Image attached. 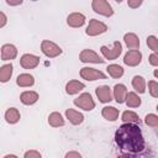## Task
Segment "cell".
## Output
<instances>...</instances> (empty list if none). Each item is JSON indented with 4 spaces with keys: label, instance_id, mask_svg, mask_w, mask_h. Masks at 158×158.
<instances>
[{
    "label": "cell",
    "instance_id": "7a4b0ae2",
    "mask_svg": "<svg viewBox=\"0 0 158 158\" xmlns=\"http://www.w3.org/2000/svg\"><path fill=\"white\" fill-rule=\"evenodd\" d=\"M41 51L48 58H56L59 54H62V52H63L62 48L57 43H54L49 40H43L41 42Z\"/></svg>",
    "mask_w": 158,
    "mask_h": 158
},
{
    "label": "cell",
    "instance_id": "5bb4252c",
    "mask_svg": "<svg viewBox=\"0 0 158 158\" xmlns=\"http://www.w3.org/2000/svg\"><path fill=\"white\" fill-rule=\"evenodd\" d=\"M127 88L123 84H116L112 89V95L114 99L116 100L117 104H123L126 101V96H127Z\"/></svg>",
    "mask_w": 158,
    "mask_h": 158
},
{
    "label": "cell",
    "instance_id": "5b68a950",
    "mask_svg": "<svg viewBox=\"0 0 158 158\" xmlns=\"http://www.w3.org/2000/svg\"><path fill=\"white\" fill-rule=\"evenodd\" d=\"M100 52H101V54L104 56L105 59L115 60V59H117V58L120 57V54H121V52H122V44H121L118 41H115L111 48H109V47H106V46H101Z\"/></svg>",
    "mask_w": 158,
    "mask_h": 158
},
{
    "label": "cell",
    "instance_id": "277c9868",
    "mask_svg": "<svg viewBox=\"0 0 158 158\" xmlns=\"http://www.w3.org/2000/svg\"><path fill=\"white\" fill-rule=\"evenodd\" d=\"M107 31V26L106 23L96 20V19H91L89 21V25L86 26V30H85V33L90 37H94V36H99V35H102Z\"/></svg>",
    "mask_w": 158,
    "mask_h": 158
},
{
    "label": "cell",
    "instance_id": "603a6c76",
    "mask_svg": "<svg viewBox=\"0 0 158 158\" xmlns=\"http://www.w3.org/2000/svg\"><path fill=\"white\" fill-rule=\"evenodd\" d=\"M12 72H14V67L11 63H7V64H4L1 68H0V81L1 83H6L10 80L11 75H12Z\"/></svg>",
    "mask_w": 158,
    "mask_h": 158
},
{
    "label": "cell",
    "instance_id": "ab89813d",
    "mask_svg": "<svg viewBox=\"0 0 158 158\" xmlns=\"http://www.w3.org/2000/svg\"><path fill=\"white\" fill-rule=\"evenodd\" d=\"M157 111H158V105H157Z\"/></svg>",
    "mask_w": 158,
    "mask_h": 158
},
{
    "label": "cell",
    "instance_id": "d4e9b609",
    "mask_svg": "<svg viewBox=\"0 0 158 158\" xmlns=\"http://www.w3.org/2000/svg\"><path fill=\"white\" fill-rule=\"evenodd\" d=\"M126 105L128 107H138L141 105V98L138 96L137 93L135 91H130L127 93V96H126Z\"/></svg>",
    "mask_w": 158,
    "mask_h": 158
},
{
    "label": "cell",
    "instance_id": "836d02e7",
    "mask_svg": "<svg viewBox=\"0 0 158 158\" xmlns=\"http://www.w3.org/2000/svg\"><path fill=\"white\" fill-rule=\"evenodd\" d=\"M0 27H4L5 25H6V22H7V17H6V15H5V12H0Z\"/></svg>",
    "mask_w": 158,
    "mask_h": 158
},
{
    "label": "cell",
    "instance_id": "8d00e7d4",
    "mask_svg": "<svg viewBox=\"0 0 158 158\" xmlns=\"http://www.w3.org/2000/svg\"><path fill=\"white\" fill-rule=\"evenodd\" d=\"M4 158H16V156L15 154H6V156H4Z\"/></svg>",
    "mask_w": 158,
    "mask_h": 158
},
{
    "label": "cell",
    "instance_id": "60d3db41",
    "mask_svg": "<svg viewBox=\"0 0 158 158\" xmlns=\"http://www.w3.org/2000/svg\"><path fill=\"white\" fill-rule=\"evenodd\" d=\"M31 1H37V0H31Z\"/></svg>",
    "mask_w": 158,
    "mask_h": 158
},
{
    "label": "cell",
    "instance_id": "ffe728a7",
    "mask_svg": "<svg viewBox=\"0 0 158 158\" xmlns=\"http://www.w3.org/2000/svg\"><path fill=\"white\" fill-rule=\"evenodd\" d=\"M118 114H120L118 109H116L114 106H105L101 110L102 117L105 120H107V121H116L118 118Z\"/></svg>",
    "mask_w": 158,
    "mask_h": 158
},
{
    "label": "cell",
    "instance_id": "8fae6325",
    "mask_svg": "<svg viewBox=\"0 0 158 158\" xmlns=\"http://www.w3.org/2000/svg\"><path fill=\"white\" fill-rule=\"evenodd\" d=\"M85 15L81 12H72L67 16V25L73 28L81 27L85 23Z\"/></svg>",
    "mask_w": 158,
    "mask_h": 158
},
{
    "label": "cell",
    "instance_id": "2e32d148",
    "mask_svg": "<svg viewBox=\"0 0 158 158\" xmlns=\"http://www.w3.org/2000/svg\"><path fill=\"white\" fill-rule=\"evenodd\" d=\"M84 88H85V84L84 83L73 79V80H69L65 84V93L68 95H74V94H78L79 91H81Z\"/></svg>",
    "mask_w": 158,
    "mask_h": 158
},
{
    "label": "cell",
    "instance_id": "d6a6232c",
    "mask_svg": "<svg viewBox=\"0 0 158 158\" xmlns=\"http://www.w3.org/2000/svg\"><path fill=\"white\" fill-rule=\"evenodd\" d=\"M142 2H143V0H127V5L131 9H138L142 5Z\"/></svg>",
    "mask_w": 158,
    "mask_h": 158
},
{
    "label": "cell",
    "instance_id": "30bf717a",
    "mask_svg": "<svg viewBox=\"0 0 158 158\" xmlns=\"http://www.w3.org/2000/svg\"><path fill=\"white\" fill-rule=\"evenodd\" d=\"M40 64V57L31 54V53H25L20 58V65L23 69H33Z\"/></svg>",
    "mask_w": 158,
    "mask_h": 158
},
{
    "label": "cell",
    "instance_id": "8992f818",
    "mask_svg": "<svg viewBox=\"0 0 158 158\" xmlns=\"http://www.w3.org/2000/svg\"><path fill=\"white\" fill-rule=\"evenodd\" d=\"M73 102H74L75 106H78L79 109H81L84 111H91L95 107V101L93 100V98H91V95L89 93L80 94L78 98L74 99Z\"/></svg>",
    "mask_w": 158,
    "mask_h": 158
},
{
    "label": "cell",
    "instance_id": "4fadbf2b",
    "mask_svg": "<svg viewBox=\"0 0 158 158\" xmlns=\"http://www.w3.org/2000/svg\"><path fill=\"white\" fill-rule=\"evenodd\" d=\"M17 57V48L14 44L5 43L1 47V60H12Z\"/></svg>",
    "mask_w": 158,
    "mask_h": 158
},
{
    "label": "cell",
    "instance_id": "f546056e",
    "mask_svg": "<svg viewBox=\"0 0 158 158\" xmlns=\"http://www.w3.org/2000/svg\"><path fill=\"white\" fill-rule=\"evenodd\" d=\"M148 91H149L151 96L158 98V83L154 81V80L148 81Z\"/></svg>",
    "mask_w": 158,
    "mask_h": 158
},
{
    "label": "cell",
    "instance_id": "e0dca14e",
    "mask_svg": "<svg viewBox=\"0 0 158 158\" xmlns=\"http://www.w3.org/2000/svg\"><path fill=\"white\" fill-rule=\"evenodd\" d=\"M123 41H125V44L127 46L128 49H138V48H139V38H138V36H137L136 33H133V32L125 33Z\"/></svg>",
    "mask_w": 158,
    "mask_h": 158
},
{
    "label": "cell",
    "instance_id": "4316f807",
    "mask_svg": "<svg viewBox=\"0 0 158 158\" xmlns=\"http://www.w3.org/2000/svg\"><path fill=\"white\" fill-rule=\"evenodd\" d=\"M121 120H122L123 122L139 123V117H138V115H137L136 112H133V111H130V110L122 112V115H121Z\"/></svg>",
    "mask_w": 158,
    "mask_h": 158
},
{
    "label": "cell",
    "instance_id": "f35d334b",
    "mask_svg": "<svg viewBox=\"0 0 158 158\" xmlns=\"http://www.w3.org/2000/svg\"><path fill=\"white\" fill-rule=\"evenodd\" d=\"M115 1H116V2H118V4H120V2H122V1H123V0H115Z\"/></svg>",
    "mask_w": 158,
    "mask_h": 158
},
{
    "label": "cell",
    "instance_id": "484cf974",
    "mask_svg": "<svg viewBox=\"0 0 158 158\" xmlns=\"http://www.w3.org/2000/svg\"><path fill=\"white\" fill-rule=\"evenodd\" d=\"M106 70H107L109 75L114 79H118L123 75V68L118 64H110V65H107Z\"/></svg>",
    "mask_w": 158,
    "mask_h": 158
},
{
    "label": "cell",
    "instance_id": "ba28073f",
    "mask_svg": "<svg viewBox=\"0 0 158 158\" xmlns=\"http://www.w3.org/2000/svg\"><path fill=\"white\" fill-rule=\"evenodd\" d=\"M80 77L88 81H94V80H100V79H106V75L95 68H89L84 67L80 69Z\"/></svg>",
    "mask_w": 158,
    "mask_h": 158
},
{
    "label": "cell",
    "instance_id": "52a82bcc",
    "mask_svg": "<svg viewBox=\"0 0 158 158\" xmlns=\"http://www.w3.org/2000/svg\"><path fill=\"white\" fill-rule=\"evenodd\" d=\"M79 59L83 63H95V64H102L105 62V59H102L96 52H94L93 49H89V48H85L80 52Z\"/></svg>",
    "mask_w": 158,
    "mask_h": 158
},
{
    "label": "cell",
    "instance_id": "9c48e42d",
    "mask_svg": "<svg viewBox=\"0 0 158 158\" xmlns=\"http://www.w3.org/2000/svg\"><path fill=\"white\" fill-rule=\"evenodd\" d=\"M142 60V53L138 49H130L125 57H123V63L128 67H137Z\"/></svg>",
    "mask_w": 158,
    "mask_h": 158
},
{
    "label": "cell",
    "instance_id": "44dd1931",
    "mask_svg": "<svg viewBox=\"0 0 158 158\" xmlns=\"http://www.w3.org/2000/svg\"><path fill=\"white\" fill-rule=\"evenodd\" d=\"M21 118V115H20V111L16 109V107H9L6 111H5V120L7 123L10 125H14V123H17Z\"/></svg>",
    "mask_w": 158,
    "mask_h": 158
},
{
    "label": "cell",
    "instance_id": "3957f363",
    "mask_svg": "<svg viewBox=\"0 0 158 158\" xmlns=\"http://www.w3.org/2000/svg\"><path fill=\"white\" fill-rule=\"evenodd\" d=\"M91 9L95 14L102 15L105 17H110L114 15V10L111 5L107 2V0H93L91 1Z\"/></svg>",
    "mask_w": 158,
    "mask_h": 158
},
{
    "label": "cell",
    "instance_id": "f1b7e54d",
    "mask_svg": "<svg viewBox=\"0 0 158 158\" xmlns=\"http://www.w3.org/2000/svg\"><path fill=\"white\" fill-rule=\"evenodd\" d=\"M147 46L149 47V49H152L153 52H158V38L153 35L147 37Z\"/></svg>",
    "mask_w": 158,
    "mask_h": 158
},
{
    "label": "cell",
    "instance_id": "74e56055",
    "mask_svg": "<svg viewBox=\"0 0 158 158\" xmlns=\"http://www.w3.org/2000/svg\"><path fill=\"white\" fill-rule=\"evenodd\" d=\"M153 75H154V77H156V78L158 79V69H156V70L153 72Z\"/></svg>",
    "mask_w": 158,
    "mask_h": 158
},
{
    "label": "cell",
    "instance_id": "d590c367",
    "mask_svg": "<svg viewBox=\"0 0 158 158\" xmlns=\"http://www.w3.org/2000/svg\"><path fill=\"white\" fill-rule=\"evenodd\" d=\"M65 157L67 158H72V157H75V158H80L81 157V154L79 153V152H68V153H65Z\"/></svg>",
    "mask_w": 158,
    "mask_h": 158
},
{
    "label": "cell",
    "instance_id": "4dcf8cb0",
    "mask_svg": "<svg viewBox=\"0 0 158 158\" xmlns=\"http://www.w3.org/2000/svg\"><path fill=\"white\" fill-rule=\"evenodd\" d=\"M41 156L42 154L36 149H30V151L25 152V154H23L25 158H41Z\"/></svg>",
    "mask_w": 158,
    "mask_h": 158
},
{
    "label": "cell",
    "instance_id": "6da1fadb",
    "mask_svg": "<svg viewBox=\"0 0 158 158\" xmlns=\"http://www.w3.org/2000/svg\"><path fill=\"white\" fill-rule=\"evenodd\" d=\"M115 142L120 151L127 156H136L146 148L142 131L137 123L123 122L115 132Z\"/></svg>",
    "mask_w": 158,
    "mask_h": 158
},
{
    "label": "cell",
    "instance_id": "83f0119b",
    "mask_svg": "<svg viewBox=\"0 0 158 158\" xmlns=\"http://www.w3.org/2000/svg\"><path fill=\"white\" fill-rule=\"evenodd\" d=\"M144 123L149 127H158V116L156 114H148L144 117Z\"/></svg>",
    "mask_w": 158,
    "mask_h": 158
},
{
    "label": "cell",
    "instance_id": "9a60e30c",
    "mask_svg": "<svg viewBox=\"0 0 158 158\" xmlns=\"http://www.w3.org/2000/svg\"><path fill=\"white\" fill-rule=\"evenodd\" d=\"M65 117L69 120V122L74 126L77 125H80L83 121H84V115L74 109H67L65 110Z\"/></svg>",
    "mask_w": 158,
    "mask_h": 158
},
{
    "label": "cell",
    "instance_id": "1f68e13d",
    "mask_svg": "<svg viewBox=\"0 0 158 158\" xmlns=\"http://www.w3.org/2000/svg\"><path fill=\"white\" fill-rule=\"evenodd\" d=\"M148 60H149V64H151V65L158 67V52H153L152 54H149Z\"/></svg>",
    "mask_w": 158,
    "mask_h": 158
},
{
    "label": "cell",
    "instance_id": "7c38bea8",
    "mask_svg": "<svg viewBox=\"0 0 158 158\" xmlns=\"http://www.w3.org/2000/svg\"><path fill=\"white\" fill-rule=\"evenodd\" d=\"M95 94H96L99 101L102 102V104L110 102V101L112 100V93H111V89L109 88V85L98 86V88L95 89Z\"/></svg>",
    "mask_w": 158,
    "mask_h": 158
},
{
    "label": "cell",
    "instance_id": "e575fe53",
    "mask_svg": "<svg viewBox=\"0 0 158 158\" xmlns=\"http://www.w3.org/2000/svg\"><path fill=\"white\" fill-rule=\"evenodd\" d=\"M5 1H6V4L10 5V6H19V5L22 4L23 0H5Z\"/></svg>",
    "mask_w": 158,
    "mask_h": 158
},
{
    "label": "cell",
    "instance_id": "cb8c5ba5",
    "mask_svg": "<svg viewBox=\"0 0 158 158\" xmlns=\"http://www.w3.org/2000/svg\"><path fill=\"white\" fill-rule=\"evenodd\" d=\"M48 123L52 127H60V126L64 125V118H63V116L59 112L54 111V112H51L49 114V116H48Z\"/></svg>",
    "mask_w": 158,
    "mask_h": 158
},
{
    "label": "cell",
    "instance_id": "d6986e66",
    "mask_svg": "<svg viewBox=\"0 0 158 158\" xmlns=\"http://www.w3.org/2000/svg\"><path fill=\"white\" fill-rule=\"evenodd\" d=\"M16 84L21 88H28V86H32L35 84V78L28 73L19 74L16 78Z\"/></svg>",
    "mask_w": 158,
    "mask_h": 158
},
{
    "label": "cell",
    "instance_id": "7402d4cb",
    "mask_svg": "<svg viewBox=\"0 0 158 158\" xmlns=\"http://www.w3.org/2000/svg\"><path fill=\"white\" fill-rule=\"evenodd\" d=\"M132 86L138 94L146 93V80L142 75H135L132 78Z\"/></svg>",
    "mask_w": 158,
    "mask_h": 158
},
{
    "label": "cell",
    "instance_id": "ac0fdd59",
    "mask_svg": "<svg viewBox=\"0 0 158 158\" xmlns=\"http://www.w3.org/2000/svg\"><path fill=\"white\" fill-rule=\"evenodd\" d=\"M20 100L23 105H33L35 102H37L38 100V93L32 91V90H27L21 93L20 95Z\"/></svg>",
    "mask_w": 158,
    "mask_h": 158
}]
</instances>
